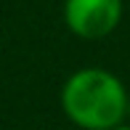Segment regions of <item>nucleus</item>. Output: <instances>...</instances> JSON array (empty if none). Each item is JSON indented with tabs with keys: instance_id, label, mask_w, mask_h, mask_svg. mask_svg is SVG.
Returning a JSON list of instances; mask_svg holds the SVG:
<instances>
[{
	"instance_id": "obj_1",
	"label": "nucleus",
	"mask_w": 130,
	"mask_h": 130,
	"mask_svg": "<svg viewBox=\"0 0 130 130\" xmlns=\"http://www.w3.org/2000/svg\"><path fill=\"white\" fill-rule=\"evenodd\" d=\"M127 96L117 74L101 67H85L64 82L61 109L67 120L82 130H109L125 122Z\"/></svg>"
},
{
	"instance_id": "obj_2",
	"label": "nucleus",
	"mask_w": 130,
	"mask_h": 130,
	"mask_svg": "<svg viewBox=\"0 0 130 130\" xmlns=\"http://www.w3.org/2000/svg\"><path fill=\"white\" fill-rule=\"evenodd\" d=\"M64 21L82 40L109 37L122 21V0H64Z\"/></svg>"
},
{
	"instance_id": "obj_3",
	"label": "nucleus",
	"mask_w": 130,
	"mask_h": 130,
	"mask_svg": "<svg viewBox=\"0 0 130 130\" xmlns=\"http://www.w3.org/2000/svg\"><path fill=\"white\" fill-rule=\"evenodd\" d=\"M109 130H130V122H120V125H114V127H109Z\"/></svg>"
},
{
	"instance_id": "obj_4",
	"label": "nucleus",
	"mask_w": 130,
	"mask_h": 130,
	"mask_svg": "<svg viewBox=\"0 0 130 130\" xmlns=\"http://www.w3.org/2000/svg\"><path fill=\"white\" fill-rule=\"evenodd\" d=\"M127 120H130V96H127Z\"/></svg>"
}]
</instances>
